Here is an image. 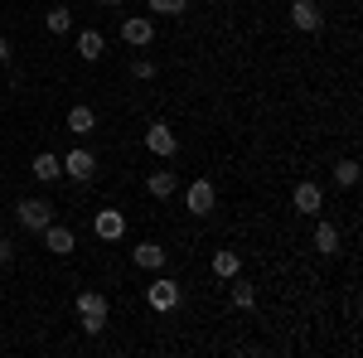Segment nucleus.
<instances>
[{"mask_svg":"<svg viewBox=\"0 0 363 358\" xmlns=\"http://www.w3.org/2000/svg\"><path fill=\"white\" fill-rule=\"evenodd\" d=\"M291 198H296V213H306V218H310V213H320V203H325V194H320L315 179H301Z\"/></svg>","mask_w":363,"mask_h":358,"instance_id":"nucleus-8","label":"nucleus"},{"mask_svg":"<svg viewBox=\"0 0 363 358\" xmlns=\"http://www.w3.org/2000/svg\"><path fill=\"white\" fill-rule=\"evenodd\" d=\"M29 174H34L39 184H54V179H63V160H58L54 150H39L34 165H29Z\"/></svg>","mask_w":363,"mask_h":358,"instance_id":"nucleus-7","label":"nucleus"},{"mask_svg":"<svg viewBox=\"0 0 363 358\" xmlns=\"http://www.w3.org/2000/svg\"><path fill=\"white\" fill-rule=\"evenodd\" d=\"M49 223H54V203L49 198H25L20 203V228L25 233H44Z\"/></svg>","mask_w":363,"mask_h":358,"instance_id":"nucleus-2","label":"nucleus"},{"mask_svg":"<svg viewBox=\"0 0 363 358\" xmlns=\"http://www.w3.org/2000/svg\"><path fill=\"white\" fill-rule=\"evenodd\" d=\"M78 315H107V296L102 291H83L78 296Z\"/></svg>","mask_w":363,"mask_h":358,"instance_id":"nucleus-19","label":"nucleus"},{"mask_svg":"<svg viewBox=\"0 0 363 358\" xmlns=\"http://www.w3.org/2000/svg\"><path fill=\"white\" fill-rule=\"evenodd\" d=\"M68 131H73V136H92V131H97V111L92 107H73L68 111Z\"/></svg>","mask_w":363,"mask_h":358,"instance_id":"nucleus-15","label":"nucleus"},{"mask_svg":"<svg viewBox=\"0 0 363 358\" xmlns=\"http://www.w3.org/2000/svg\"><path fill=\"white\" fill-rule=\"evenodd\" d=\"M97 5H121V0H97Z\"/></svg>","mask_w":363,"mask_h":358,"instance_id":"nucleus-27","label":"nucleus"},{"mask_svg":"<svg viewBox=\"0 0 363 358\" xmlns=\"http://www.w3.org/2000/svg\"><path fill=\"white\" fill-rule=\"evenodd\" d=\"M184 208H189L194 218H208V213L218 208V189H213V179H194V184L184 189Z\"/></svg>","mask_w":363,"mask_h":358,"instance_id":"nucleus-1","label":"nucleus"},{"mask_svg":"<svg viewBox=\"0 0 363 358\" xmlns=\"http://www.w3.org/2000/svg\"><path fill=\"white\" fill-rule=\"evenodd\" d=\"M10 262H15V242H10V237H0V267H10Z\"/></svg>","mask_w":363,"mask_h":358,"instance_id":"nucleus-25","label":"nucleus"},{"mask_svg":"<svg viewBox=\"0 0 363 358\" xmlns=\"http://www.w3.org/2000/svg\"><path fill=\"white\" fill-rule=\"evenodd\" d=\"M63 174L78 179V184H87V179L97 174V155H92V150H68V155H63Z\"/></svg>","mask_w":363,"mask_h":358,"instance_id":"nucleus-6","label":"nucleus"},{"mask_svg":"<svg viewBox=\"0 0 363 358\" xmlns=\"http://www.w3.org/2000/svg\"><path fill=\"white\" fill-rule=\"evenodd\" d=\"M150 305H155V310H174V305H179V286H174L169 276H160V281L150 286Z\"/></svg>","mask_w":363,"mask_h":358,"instance_id":"nucleus-13","label":"nucleus"},{"mask_svg":"<svg viewBox=\"0 0 363 358\" xmlns=\"http://www.w3.org/2000/svg\"><path fill=\"white\" fill-rule=\"evenodd\" d=\"M131 262H136L140 272H160V267H165V247H155V242H140V247H131Z\"/></svg>","mask_w":363,"mask_h":358,"instance_id":"nucleus-12","label":"nucleus"},{"mask_svg":"<svg viewBox=\"0 0 363 358\" xmlns=\"http://www.w3.org/2000/svg\"><path fill=\"white\" fill-rule=\"evenodd\" d=\"M238 272H242V257H238L233 247H218V252H213V276H223V281H233Z\"/></svg>","mask_w":363,"mask_h":358,"instance_id":"nucleus-14","label":"nucleus"},{"mask_svg":"<svg viewBox=\"0 0 363 358\" xmlns=\"http://www.w3.org/2000/svg\"><path fill=\"white\" fill-rule=\"evenodd\" d=\"M121 39H126L131 49H150V44H155V20H145V15L121 20Z\"/></svg>","mask_w":363,"mask_h":358,"instance_id":"nucleus-4","label":"nucleus"},{"mask_svg":"<svg viewBox=\"0 0 363 358\" xmlns=\"http://www.w3.org/2000/svg\"><path fill=\"white\" fill-rule=\"evenodd\" d=\"M291 25L301 29V34H320V29H325L320 0H291Z\"/></svg>","mask_w":363,"mask_h":358,"instance_id":"nucleus-3","label":"nucleus"},{"mask_svg":"<svg viewBox=\"0 0 363 358\" xmlns=\"http://www.w3.org/2000/svg\"><path fill=\"white\" fill-rule=\"evenodd\" d=\"M145 150H150V155H160V160H169V155L179 150V136L169 131L165 121H155V126L145 131Z\"/></svg>","mask_w":363,"mask_h":358,"instance_id":"nucleus-5","label":"nucleus"},{"mask_svg":"<svg viewBox=\"0 0 363 358\" xmlns=\"http://www.w3.org/2000/svg\"><path fill=\"white\" fill-rule=\"evenodd\" d=\"M335 179L344 184V189H354V184H359V160H339V165H335Z\"/></svg>","mask_w":363,"mask_h":358,"instance_id":"nucleus-21","label":"nucleus"},{"mask_svg":"<svg viewBox=\"0 0 363 358\" xmlns=\"http://www.w3.org/2000/svg\"><path fill=\"white\" fill-rule=\"evenodd\" d=\"M315 247L325 252V257H335V252H339V228H335V223H320V228H315Z\"/></svg>","mask_w":363,"mask_h":358,"instance_id":"nucleus-17","label":"nucleus"},{"mask_svg":"<svg viewBox=\"0 0 363 358\" xmlns=\"http://www.w3.org/2000/svg\"><path fill=\"white\" fill-rule=\"evenodd\" d=\"M107 330V315H83V334H102Z\"/></svg>","mask_w":363,"mask_h":358,"instance_id":"nucleus-24","label":"nucleus"},{"mask_svg":"<svg viewBox=\"0 0 363 358\" xmlns=\"http://www.w3.org/2000/svg\"><path fill=\"white\" fill-rule=\"evenodd\" d=\"M0 63H10V39L0 34Z\"/></svg>","mask_w":363,"mask_h":358,"instance_id":"nucleus-26","label":"nucleus"},{"mask_svg":"<svg viewBox=\"0 0 363 358\" xmlns=\"http://www.w3.org/2000/svg\"><path fill=\"white\" fill-rule=\"evenodd\" d=\"M131 78H136V83H150V78H155V63H150V58H136V63H131Z\"/></svg>","mask_w":363,"mask_h":358,"instance_id":"nucleus-23","label":"nucleus"},{"mask_svg":"<svg viewBox=\"0 0 363 358\" xmlns=\"http://www.w3.org/2000/svg\"><path fill=\"white\" fill-rule=\"evenodd\" d=\"M189 0H150V15H184Z\"/></svg>","mask_w":363,"mask_h":358,"instance_id":"nucleus-22","label":"nucleus"},{"mask_svg":"<svg viewBox=\"0 0 363 358\" xmlns=\"http://www.w3.org/2000/svg\"><path fill=\"white\" fill-rule=\"evenodd\" d=\"M150 194H155V198L179 194V174H174V169H155V174H150Z\"/></svg>","mask_w":363,"mask_h":358,"instance_id":"nucleus-16","label":"nucleus"},{"mask_svg":"<svg viewBox=\"0 0 363 358\" xmlns=\"http://www.w3.org/2000/svg\"><path fill=\"white\" fill-rule=\"evenodd\" d=\"M44 25H49V34H68V29H73V10H68V5H54V10L44 15Z\"/></svg>","mask_w":363,"mask_h":358,"instance_id":"nucleus-18","label":"nucleus"},{"mask_svg":"<svg viewBox=\"0 0 363 358\" xmlns=\"http://www.w3.org/2000/svg\"><path fill=\"white\" fill-rule=\"evenodd\" d=\"M92 233H97V237H102V242H116V237H121V233H126V218H121V213H116V208H102V213H97V218H92Z\"/></svg>","mask_w":363,"mask_h":358,"instance_id":"nucleus-9","label":"nucleus"},{"mask_svg":"<svg viewBox=\"0 0 363 358\" xmlns=\"http://www.w3.org/2000/svg\"><path fill=\"white\" fill-rule=\"evenodd\" d=\"M102 54H107V39H102V29H83V34H78V58L97 63Z\"/></svg>","mask_w":363,"mask_h":358,"instance_id":"nucleus-11","label":"nucleus"},{"mask_svg":"<svg viewBox=\"0 0 363 358\" xmlns=\"http://www.w3.org/2000/svg\"><path fill=\"white\" fill-rule=\"evenodd\" d=\"M233 305L252 310V305H257V286H252V281H238V276H233Z\"/></svg>","mask_w":363,"mask_h":358,"instance_id":"nucleus-20","label":"nucleus"},{"mask_svg":"<svg viewBox=\"0 0 363 358\" xmlns=\"http://www.w3.org/2000/svg\"><path fill=\"white\" fill-rule=\"evenodd\" d=\"M44 247L54 252V257H68V252L78 247V237H73V228H58V223H49V228H44Z\"/></svg>","mask_w":363,"mask_h":358,"instance_id":"nucleus-10","label":"nucleus"}]
</instances>
